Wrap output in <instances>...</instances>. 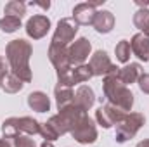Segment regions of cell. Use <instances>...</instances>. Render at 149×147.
Masks as SVG:
<instances>
[{
	"label": "cell",
	"instance_id": "6da1fadb",
	"mask_svg": "<svg viewBox=\"0 0 149 147\" xmlns=\"http://www.w3.org/2000/svg\"><path fill=\"white\" fill-rule=\"evenodd\" d=\"M33 54V47L30 42L19 38L12 40L5 47V55L10 66V71L16 74L23 83H30L33 80L31 68H30V57Z\"/></svg>",
	"mask_w": 149,
	"mask_h": 147
},
{
	"label": "cell",
	"instance_id": "7a4b0ae2",
	"mask_svg": "<svg viewBox=\"0 0 149 147\" xmlns=\"http://www.w3.org/2000/svg\"><path fill=\"white\" fill-rule=\"evenodd\" d=\"M118 69L120 68L113 66V69L104 76V80H102V92H104V97L108 99V104L116 106L123 112H130L132 107H134V94L130 92L128 87H125L120 81Z\"/></svg>",
	"mask_w": 149,
	"mask_h": 147
},
{
	"label": "cell",
	"instance_id": "3957f363",
	"mask_svg": "<svg viewBox=\"0 0 149 147\" xmlns=\"http://www.w3.org/2000/svg\"><path fill=\"white\" fill-rule=\"evenodd\" d=\"M40 132V123L31 116H21V118H7L2 123V133L3 137H16V135H37Z\"/></svg>",
	"mask_w": 149,
	"mask_h": 147
},
{
	"label": "cell",
	"instance_id": "277c9868",
	"mask_svg": "<svg viewBox=\"0 0 149 147\" xmlns=\"http://www.w3.org/2000/svg\"><path fill=\"white\" fill-rule=\"evenodd\" d=\"M146 123V118L144 114L141 112H127L114 126H116V133H114V139L118 144H123L130 139H134L137 135V132L142 128V125Z\"/></svg>",
	"mask_w": 149,
	"mask_h": 147
},
{
	"label": "cell",
	"instance_id": "5b68a950",
	"mask_svg": "<svg viewBox=\"0 0 149 147\" xmlns=\"http://www.w3.org/2000/svg\"><path fill=\"white\" fill-rule=\"evenodd\" d=\"M78 31V23L74 21L73 17H64L57 23V28L52 35V42L50 43H56V45H68L70 42L74 40V35Z\"/></svg>",
	"mask_w": 149,
	"mask_h": 147
},
{
	"label": "cell",
	"instance_id": "8992f818",
	"mask_svg": "<svg viewBox=\"0 0 149 147\" xmlns=\"http://www.w3.org/2000/svg\"><path fill=\"white\" fill-rule=\"evenodd\" d=\"M49 59L52 62V66L56 68V73L63 74L71 69V59H70V49L64 45H56L50 43L49 45Z\"/></svg>",
	"mask_w": 149,
	"mask_h": 147
},
{
	"label": "cell",
	"instance_id": "52a82bcc",
	"mask_svg": "<svg viewBox=\"0 0 149 147\" xmlns=\"http://www.w3.org/2000/svg\"><path fill=\"white\" fill-rule=\"evenodd\" d=\"M71 137L80 144H94L97 140V128H95L94 121L88 118V114L74 126V130L71 132Z\"/></svg>",
	"mask_w": 149,
	"mask_h": 147
},
{
	"label": "cell",
	"instance_id": "ba28073f",
	"mask_svg": "<svg viewBox=\"0 0 149 147\" xmlns=\"http://www.w3.org/2000/svg\"><path fill=\"white\" fill-rule=\"evenodd\" d=\"M127 112H123L121 109H118L116 106L113 104H106V106H101L99 109L95 111V121L102 126V128H111L114 126Z\"/></svg>",
	"mask_w": 149,
	"mask_h": 147
},
{
	"label": "cell",
	"instance_id": "9c48e42d",
	"mask_svg": "<svg viewBox=\"0 0 149 147\" xmlns=\"http://www.w3.org/2000/svg\"><path fill=\"white\" fill-rule=\"evenodd\" d=\"M50 30V19L43 14H37L31 16L26 23V35L33 40H40L43 38Z\"/></svg>",
	"mask_w": 149,
	"mask_h": 147
},
{
	"label": "cell",
	"instance_id": "30bf717a",
	"mask_svg": "<svg viewBox=\"0 0 149 147\" xmlns=\"http://www.w3.org/2000/svg\"><path fill=\"white\" fill-rule=\"evenodd\" d=\"M90 52H92V45H90L88 38L81 37V38H78V40H74L73 43H71V47H70V59H71V64H76V66L83 64V62L88 59Z\"/></svg>",
	"mask_w": 149,
	"mask_h": 147
},
{
	"label": "cell",
	"instance_id": "8fae6325",
	"mask_svg": "<svg viewBox=\"0 0 149 147\" xmlns=\"http://www.w3.org/2000/svg\"><path fill=\"white\" fill-rule=\"evenodd\" d=\"M99 3H88V2H83V3H78V5H74L73 9V19L78 23V26L80 24H92L94 23V17H95V7H97Z\"/></svg>",
	"mask_w": 149,
	"mask_h": 147
},
{
	"label": "cell",
	"instance_id": "7c38bea8",
	"mask_svg": "<svg viewBox=\"0 0 149 147\" xmlns=\"http://www.w3.org/2000/svg\"><path fill=\"white\" fill-rule=\"evenodd\" d=\"M113 64L109 61V55L104 50H97L92 57H90V68L94 76H106L113 69Z\"/></svg>",
	"mask_w": 149,
	"mask_h": 147
},
{
	"label": "cell",
	"instance_id": "4fadbf2b",
	"mask_svg": "<svg viewBox=\"0 0 149 147\" xmlns=\"http://www.w3.org/2000/svg\"><path fill=\"white\" fill-rule=\"evenodd\" d=\"M130 49H132V54L135 57H139L141 61H149V38L144 33H137L134 35L130 40Z\"/></svg>",
	"mask_w": 149,
	"mask_h": 147
},
{
	"label": "cell",
	"instance_id": "5bb4252c",
	"mask_svg": "<svg viewBox=\"0 0 149 147\" xmlns=\"http://www.w3.org/2000/svg\"><path fill=\"white\" fill-rule=\"evenodd\" d=\"M23 87H24V83L10 71V68H9V69H7V68L3 69V73L0 76V88H2L5 94H17Z\"/></svg>",
	"mask_w": 149,
	"mask_h": 147
},
{
	"label": "cell",
	"instance_id": "9a60e30c",
	"mask_svg": "<svg viewBox=\"0 0 149 147\" xmlns=\"http://www.w3.org/2000/svg\"><path fill=\"white\" fill-rule=\"evenodd\" d=\"M141 74H142V66L139 62H130V64H127V66L118 69V78H120V81L125 87L132 85V83H137Z\"/></svg>",
	"mask_w": 149,
	"mask_h": 147
},
{
	"label": "cell",
	"instance_id": "2e32d148",
	"mask_svg": "<svg viewBox=\"0 0 149 147\" xmlns=\"http://www.w3.org/2000/svg\"><path fill=\"white\" fill-rule=\"evenodd\" d=\"M95 104V94L90 87L81 85L78 87V90L74 92V106H78L80 109L88 111L92 106Z\"/></svg>",
	"mask_w": 149,
	"mask_h": 147
},
{
	"label": "cell",
	"instance_id": "e0dca14e",
	"mask_svg": "<svg viewBox=\"0 0 149 147\" xmlns=\"http://www.w3.org/2000/svg\"><path fill=\"white\" fill-rule=\"evenodd\" d=\"M92 26L95 28L97 33H109L114 28V16L109 10H97Z\"/></svg>",
	"mask_w": 149,
	"mask_h": 147
},
{
	"label": "cell",
	"instance_id": "ac0fdd59",
	"mask_svg": "<svg viewBox=\"0 0 149 147\" xmlns=\"http://www.w3.org/2000/svg\"><path fill=\"white\" fill-rule=\"evenodd\" d=\"M54 97H56V104L57 109L68 107L74 102V92L70 87H63V85H56L54 88Z\"/></svg>",
	"mask_w": 149,
	"mask_h": 147
},
{
	"label": "cell",
	"instance_id": "d6986e66",
	"mask_svg": "<svg viewBox=\"0 0 149 147\" xmlns=\"http://www.w3.org/2000/svg\"><path fill=\"white\" fill-rule=\"evenodd\" d=\"M28 106L37 112H47L50 109V99L47 97V94L43 92H31L28 95Z\"/></svg>",
	"mask_w": 149,
	"mask_h": 147
},
{
	"label": "cell",
	"instance_id": "ffe728a7",
	"mask_svg": "<svg viewBox=\"0 0 149 147\" xmlns=\"http://www.w3.org/2000/svg\"><path fill=\"white\" fill-rule=\"evenodd\" d=\"M94 76L90 64H80L73 69V81L74 83H85Z\"/></svg>",
	"mask_w": 149,
	"mask_h": 147
},
{
	"label": "cell",
	"instance_id": "44dd1931",
	"mask_svg": "<svg viewBox=\"0 0 149 147\" xmlns=\"http://www.w3.org/2000/svg\"><path fill=\"white\" fill-rule=\"evenodd\" d=\"M21 28V19L14 16H3L0 19V30L3 33H14Z\"/></svg>",
	"mask_w": 149,
	"mask_h": 147
},
{
	"label": "cell",
	"instance_id": "7402d4cb",
	"mask_svg": "<svg viewBox=\"0 0 149 147\" xmlns=\"http://www.w3.org/2000/svg\"><path fill=\"white\" fill-rule=\"evenodd\" d=\"M130 52H132L130 42H127V40L118 42L116 47H114V54H116V59H118L120 62H125V64H127V62L130 61Z\"/></svg>",
	"mask_w": 149,
	"mask_h": 147
},
{
	"label": "cell",
	"instance_id": "603a6c76",
	"mask_svg": "<svg viewBox=\"0 0 149 147\" xmlns=\"http://www.w3.org/2000/svg\"><path fill=\"white\" fill-rule=\"evenodd\" d=\"M134 24H135V28H139L142 33L149 30V9L146 7H142V9H139L135 14H134Z\"/></svg>",
	"mask_w": 149,
	"mask_h": 147
},
{
	"label": "cell",
	"instance_id": "cb8c5ba5",
	"mask_svg": "<svg viewBox=\"0 0 149 147\" xmlns=\"http://www.w3.org/2000/svg\"><path fill=\"white\" fill-rule=\"evenodd\" d=\"M26 14V5L19 0H12L5 5V16H14V17H23Z\"/></svg>",
	"mask_w": 149,
	"mask_h": 147
},
{
	"label": "cell",
	"instance_id": "d4e9b609",
	"mask_svg": "<svg viewBox=\"0 0 149 147\" xmlns=\"http://www.w3.org/2000/svg\"><path fill=\"white\" fill-rule=\"evenodd\" d=\"M38 133L45 139V142H54V140L59 139L57 132H56L49 123H40V132H38Z\"/></svg>",
	"mask_w": 149,
	"mask_h": 147
},
{
	"label": "cell",
	"instance_id": "484cf974",
	"mask_svg": "<svg viewBox=\"0 0 149 147\" xmlns=\"http://www.w3.org/2000/svg\"><path fill=\"white\" fill-rule=\"evenodd\" d=\"M14 140H16V147H37L35 140H33L30 135H24V133L16 135V137H14Z\"/></svg>",
	"mask_w": 149,
	"mask_h": 147
},
{
	"label": "cell",
	"instance_id": "4316f807",
	"mask_svg": "<svg viewBox=\"0 0 149 147\" xmlns=\"http://www.w3.org/2000/svg\"><path fill=\"white\" fill-rule=\"evenodd\" d=\"M137 85H139V88H141L142 94H148L149 95V73L141 74V78L137 80Z\"/></svg>",
	"mask_w": 149,
	"mask_h": 147
},
{
	"label": "cell",
	"instance_id": "83f0119b",
	"mask_svg": "<svg viewBox=\"0 0 149 147\" xmlns=\"http://www.w3.org/2000/svg\"><path fill=\"white\" fill-rule=\"evenodd\" d=\"M0 147H16V140L12 137H3L0 139Z\"/></svg>",
	"mask_w": 149,
	"mask_h": 147
},
{
	"label": "cell",
	"instance_id": "f1b7e54d",
	"mask_svg": "<svg viewBox=\"0 0 149 147\" xmlns=\"http://www.w3.org/2000/svg\"><path fill=\"white\" fill-rule=\"evenodd\" d=\"M135 147H149V139H146V140H142V142H139Z\"/></svg>",
	"mask_w": 149,
	"mask_h": 147
},
{
	"label": "cell",
	"instance_id": "f546056e",
	"mask_svg": "<svg viewBox=\"0 0 149 147\" xmlns=\"http://www.w3.org/2000/svg\"><path fill=\"white\" fill-rule=\"evenodd\" d=\"M3 69H5V64H3V59L0 57V76H2V73H3Z\"/></svg>",
	"mask_w": 149,
	"mask_h": 147
},
{
	"label": "cell",
	"instance_id": "4dcf8cb0",
	"mask_svg": "<svg viewBox=\"0 0 149 147\" xmlns=\"http://www.w3.org/2000/svg\"><path fill=\"white\" fill-rule=\"evenodd\" d=\"M40 147H54V144H52V142H43Z\"/></svg>",
	"mask_w": 149,
	"mask_h": 147
},
{
	"label": "cell",
	"instance_id": "1f68e13d",
	"mask_svg": "<svg viewBox=\"0 0 149 147\" xmlns=\"http://www.w3.org/2000/svg\"><path fill=\"white\" fill-rule=\"evenodd\" d=\"M144 35H146V37L149 38V30H146V31H144Z\"/></svg>",
	"mask_w": 149,
	"mask_h": 147
}]
</instances>
